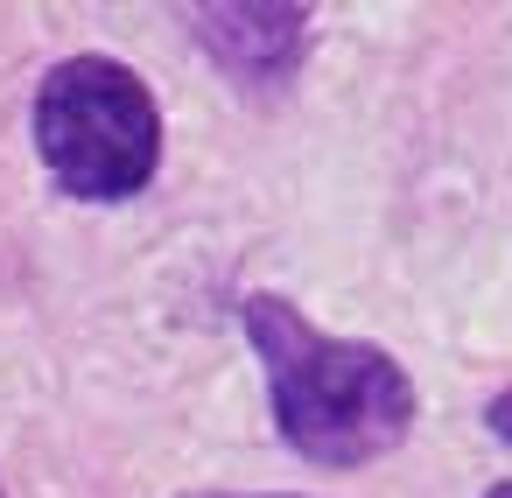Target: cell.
Masks as SVG:
<instances>
[{
    "label": "cell",
    "mask_w": 512,
    "mask_h": 498,
    "mask_svg": "<svg viewBox=\"0 0 512 498\" xmlns=\"http://www.w3.org/2000/svg\"><path fill=\"white\" fill-rule=\"evenodd\" d=\"M239 330L267 372L274 435L316 470H365L414 435L421 393L386 344L316 330L288 295L260 288L239 302Z\"/></svg>",
    "instance_id": "obj_1"
},
{
    "label": "cell",
    "mask_w": 512,
    "mask_h": 498,
    "mask_svg": "<svg viewBox=\"0 0 512 498\" xmlns=\"http://www.w3.org/2000/svg\"><path fill=\"white\" fill-rule=\"evenodd\" d=\"M43 176L78 204H127L162 176V99L106 50L57 57L29 106Z\"/></svg>",
    "instance_id": "obj_2"
},
{
    "label": "cell",
    "mask_w": 512,
    "mask_h": 498,
    "mask_svg": "<svg viewBox=\"0 0 512 498\" xmlns=\"http://www.w3.org/2000/svg\"><path fill=\"white\" fill-rule=\"evenodd\" d=\"M183 22L239 92H281L309 57L302 0H204V8H183Z\"/></svg>",
    "instance_id": "obj_3"
},
{
    "label": "cell",
    "mask_w": 512,
    "mask_h": 498,
    "mask_svg": "<svg viewBox=\"0 0 512 498\" xmlns=\"http://www.w3.org/2000/svg\"><path fill=\"white\" fill-rule=\"evenodd\" d=\"M484 428H491L498 442H512V386H505V393H498V400L484 407Z\"/></svg>",
    "instance_id": "obj_4"
},
{
    "label": "cell",
    "mask_w": 512,
    "mask_h": 498,
    "mask_svg": "<svg viewBox=\"0 0 512 498\" xmlns=\"http://www.w3.org/2000/svg\"><path fill=\"white\" fill-rule=\"evenodd\" d=\"M183 498H295V491H183Z\"/></svg>",
    "instance_id": "obj_5"
},
{
    "label": "cell",
    "mask_w": 512,
    "mask_h": 498,
    "mask_svg": "<svg viewBox=\"0 0 512 498\" xmlns=\"http://www.w3.org/2000/svg\"><path fill=\"white\" fill-rule=\"evenodd\" d=\"M484 498H512V477H505V484H491V491H484Z\"/></svg>",
    "instance_id": "obj_6"
},
{
    "label": "cell",
    "mask_w": 512,
    "mask_h": 498,
    "mask_svg": "<svg viewBox=\"0 0 512 498\" xmlns=\"http://www.w3.org/2000/svg\"><path fill=\"white\" fill-rule=\"evenodd\" d=\"M0 498H8V484H0Z\"/></svg>",
    "instance_id": "obj_7"
}]
</instances>
